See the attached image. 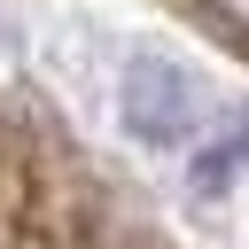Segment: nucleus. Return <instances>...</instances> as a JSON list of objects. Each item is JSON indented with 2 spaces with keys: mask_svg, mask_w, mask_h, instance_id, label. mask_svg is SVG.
Instances as JSON below:
<instances>
[{
  "mask_svg": "<svg viewBox=\"0 0 249 249\" xmlns=\"http://www.w3.org/2000/svg\"><path fill=\"white\" fill-rule=\"evenodd\" d=\"M233 163H249V117H241V132H226L218 148H202V156H195V171H202V179H226Z\"/></svg>",
  "mask_w": 249,
  "mask_h": 249,
  "instance_id": "f03ea898",
  "label": "nucleus"
},
{
  "mask_svg": "<svg viewBox=\"0 0 249 249\" xmlns=\"http://www.w3.org/2000/svg\"><path fill=\"white\" fill-rule=\"evenodd\" d=\"M124 117H132V132H148V140H179V132L195 124V86H187L171 62H140V70L124 78Z\"/></svg>",
  "mask_w": 249,
  "mask_h": 249,
  "instance_id": "f257e3e1",
  "label": "nucleus"
},
{
  "mask_svg": "<svg viewBox=\"0 0 249 249\" xmlns=\"http://www.w3.org/2000/svg\"><path fill=\"white\" fill-rule=\"evenodd\" d=\"M210 8H218V16L233 23V31H249V0H210Z\"/></svg>",
  "mask_w": 249,
  "mask_h": 249,
  "instance_id": "7ed1b4c3",
  "label": "nucleus"
}]
</instances>
